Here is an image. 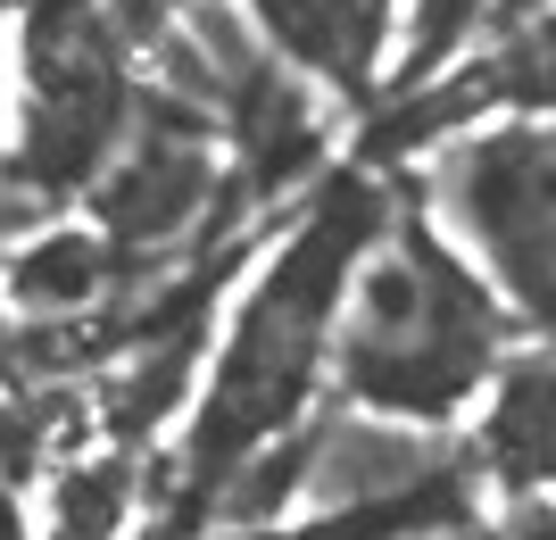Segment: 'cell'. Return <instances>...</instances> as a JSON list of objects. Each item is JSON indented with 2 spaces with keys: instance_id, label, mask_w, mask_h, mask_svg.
Listing matches in <instances>:
<instances>
[{
  "instance_id": "1",
  "label": "cell",
  "mask_w": 556,
  "mask_h": 540,
  "mask_svg": "<svg viewBox=\"0 0 556 540\" xmlns=\"http://www.w3.org/2000/svg\"><path fill=\"white\" fill-rule=\"evenodd\" d=\"M391 200H399V184L382 166L357 159L341 175H325V184L307 191V209L282 225V241L266 250V266L250 275V291L232 307L225 350L208 357L191 432L175 449V474H166V540L208 532L232 482L307 424L316 391L332 382V332H341L349 275L366 259L374 225L391 216Z\"/></svg>"
},
{
  "instance_id": "2",
  "label": "cell",
  "mask_w": 556,
  "mask_h": 540,
  "mask_svg": "<svg viewBox=\"0 0 556 540\" xmlns=\"http://www.w3.org/2000/svg\"><path fill=\"white\" fill-rule=\"evenodd\" d=\"M507 357H515L507 291L399 184L391 216L374 225L366 259L349 275L341 332H332V391L366 416L448 432L473 400H490Z\"/></svg>"
},
{
  "instance_id": "3",
  "label": "cell",
  "mask_w": 556,
  "mask_h": 540,
  "mask_svg": "<svg viewBox=\"0 0 556 540\" xmlns=\"http://www.w3.org/2000/svg\"><path fill=\"white\" fill-rule=\"evenodd\" d=\"M17 42V134L0 159V191L34 216L84 209L125 125L141 117L134 42L116 34L109 0H34L9 25Z\"/></svg>"
},
{
  "instance_id": "4",
  "label": "cell",
  "mask_w": 556,
  "mask_h": 540,
  "mask_svg": "<svg viewBox=\"0 0 556 540\" xmlns=\"http://www.w3.org/2000/svg\"><path fill=\"white\" fill-rule=\"evenodd\" d=\"M232 209H250V191H241V166H232L225 134L166 84L141 92V117L125 125L116 159L100 166V184L84 191V216L141 266L184 259Z\"/></svg>"
},
{
  "instance_id": "5",
  "label": "cell",
  "mask_w": 556,
  "mask_h": 540,
  "mask_svg": "<svg viewBox=\"0 0 556 540\" xmlns=\"http://www.w3.org/2000/svg\"><path fill=\"white\" fill-rule=\"evenodd\" d=\"M141 291H150V266L125 259L92 216H42L25 241L0 250V325L59 357L125 341Z\"/></svg>"
},
{
  "instance_id": "6",
  "label": "cell",
  "mask_w": 556,
  "mask_h": 540,
  "mask_svg": "<svg viewBox=\"0 0 556 540\" xmlns=\"http://www.w3.org/2000/svg\"><path fill=\"white\" fill-rule=\"evenodd\" d=\"M399 9L407 0H241L257 42L341 109H382L399 67Z\"/></svg>"
},
{
  "instance_id": "7",
  "label": "cell",
  "mask_w": 556,
  "mask_h": 540,
  "mask_svg": "<svg viewBox=\"0 0 556 540\" xmlns=\"http://www.w3.org/2000/svg\"><path fill=\"white\" fill-rule=\"evenodd\" d=\"M473 466L507 499L556 491V332L540 350H515L490 382L482 432H473Z\"/></svg>"
},
{
  "instance_id": "8",
  "label": "cell",
  "mask_w": 556,
  "mask_h": 540,
  "mask_svg": "<svg viewBox=\"0 0 556 540\" xmlns=\"http://www.w3.org/2000/svg\"><path fill=\"white\" fill-rule=\"evenodd\" d=\"M134 491H141L134 441L75 449L67 466H59V482H50L42 540H116V532H125V516H134Z\"/></svg>"
},
{
  "instance_id": "9",
  "label": "cell",
  "mask_w": 556,
  "mask_h": 540,
  "mask_svg": "<svg viewBox=\"0 0 556 540\" xmlns=\"http://www.w3.org/2000/svg\"><path fill=\"white\" fill-rule=\"evenodd\" d=\"M424 524H465V516H282V524H208L191 540H399Z\"/></svg>"
},
{
  "instance_id": "10",
  "label": "cell",
  "mask_w": 556,
  "mask_h": 540,
  "mask_svg": "<svg viewBox=\"0 0 556 540\" xmlns=\"http://www.w3.org/2000/svg\"><path fill=\"white\" fill-rule=\"evenodd\" d=\"M25 474H34V432L17 416H0V540H42L25 516Z\"/></svg>"
},
{
  "instance_id": "11",
  "label": "cell",
  "mask_w": 556,
  "mask_h": 540,
  "mask_svg": "<svg viewBox=\"0 0 556 540\" xmlns=\"http://www.w3.org/2000/svg\"><path fill=\"white\" fill-rule=\"evenodd\" d=\"M184 9H191V0H109L116 34H125L134 50H159V42H166V25L184 17Z\"/></svg>"
},
{
  "instance_id": "12",
  "label": "cell",
  "mask_w": 556,
  "mask_h": 540,
  "mask_svg": "<svg viewBox=\"0 0 556 540\" xmlns=\"http://www.w3.org/2000/svg\"><path fill=\"white\" fill-rule=\"evenodd\" d=\"M457 524H424V532H399V540H448Z\"/></svg>"
},
{
  "instance_id": "13",
  "label": "cell",
  "mask_w": 556,
  "mask_h": 540,
  "mask_svg": "<svg viewBox=\"0 0 556 540\" xmlns=\"http://www.w3.org/2000/svg\"><path fill=\"white\" fill-rule=\"evenodd\" d=\"M9 25H17V17H9V9H0V67H9ZM0 141H9V134H0Z\"/></svg>"
},
{
  "instance_id": "14",
  "label": "cell",
  "mask_w": 556,
  "mask_h": 540,
  "mask_svg": "<svg viewBox=\"0 0 556 540\" xmlns=\"http://www.w3.org/2000/svg\"><path fill=\"white\" fill-rule=\"evenodd\" d=\"M0 9H9V17H17V9H34V0H0Z\"/></svg>"
},
{
  "instance_id": "15",
  "label": "cell",
  "mask_w": 556,
  "mask_h": 540,
  "mask_svg": "<svg viewBox=\"0 0 556 540\" xmlns=\"http://www.w3.org/2000/svg\"><path fill=\"white\" fill-rule=\"evenodd\" d=\"M540 540H556V524H540Z\"/></svg>"
},
{
  "instance_id": "16",
  "label": "cell",
  "mask_w": 556,
  "mask_h": 540,
  "mask_svg": "<svg viewBox=\"0 0 556 540\" xmlns=\"http://www.w3.org/2000/svg\"><path fill=\"white\" fill-rule=\"evenodd\" d=\"M0 332H9V325H0Z\"/></svg>"
}]
</instances>
